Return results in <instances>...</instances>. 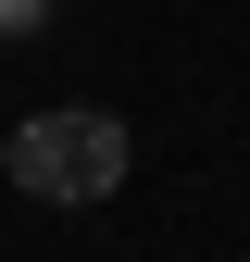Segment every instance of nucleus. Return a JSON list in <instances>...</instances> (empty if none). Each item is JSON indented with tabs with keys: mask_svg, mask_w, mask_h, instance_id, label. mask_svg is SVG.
Segmentation results:
<instances>
[{
	"mask_svg": "<svg viewBox=\"0 0 250 262\" xmlns=\"http://www.w3.org/2000/svg\"><path fill=\"white\" fill-rule=\"evenodd\" d=\"M125 162H138V138H125L113 113H25L13 125V187H25V200L88 212V200L125 187Z\"/></svg>",
	"mask_w": 250,
	"mask_h": 262,
	"instance_id": "f257e3e1",
	"label": "nucleus"
},
{
	"mask_svg": "<svg viewBox=\"0 0 250 262\" xmlns=\"http://www.w3.org/2000/svg\"><path fill=\"white\" fill-rule=\"evenodd\" d=\"M50 25V0H0V38H38Z\"/></svg>",
	"mask_w": 250,
	"mask_h": 262,
	"instance_id": "f03ea898",
	"label": "nucleus"
},
{
	"mask_svg": "<svg viewBox=\"0 0 250 262\" xmlns=\"http://www.w3.org/2000/svg\"><path fill=\"white\" fill-rule=\"evenodd\" d=\"M0 175H13V125H0Z\"/></svg>",
	"mask_w": 250,
	"mask_h": 262,
	"instance_id": "7ed1b4c3",
	"label": "nucleus"
}]
</instances>
